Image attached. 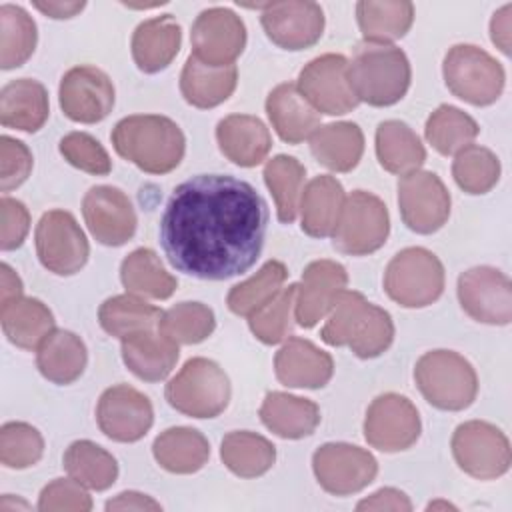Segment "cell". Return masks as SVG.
Segmentation results:
<instances>
[{
  "label": "cell",
  "instance_id": "6da1fadb",
  "mask_svg": "<svg viewBox=\"0 0 512 512\" xmlns=\"http://www.w3.org/2000/svg\"><path fill=\"white\" fill-rule=\"evenodd\" d=\"M266 228V202L250 182L198 174L170 194L160 218V244L178 272L228 280L256 264Z\"/></svg>",
  "mask_w": 512,
  "mask_h": 512
},
{
  "label": "cell",
  "instance_id": "7a4b0ae2",
  "mask_svg": "<svg viewBox=\"0 0 512 512\" xmlns=\"http://www.w3.org/2000/svg\"><path fill=\"white\" fill-rule=\"evenodd\" d=\"M320 330L328 346H348L358 358H376L394 340L392 316L356 290H342Z\"/></svg>",
  "mask_w": 512,
  "mask_h": 512
},
{
  "label": "cell",
  "instance_id": "3957f363",
  "mask_svg": "<svg viewBox=\"0 0 512 512\" xmlns=\"http://www.w3.org/2000/svg\"><path fill=\"white\" fill-rule=\"evenodd\" d=\"M114 150L148 174L174 170L186 150L180 126L160 114H132L122 118L112 134Z\"/></svg>",
  "mask_w": 512,
  "mask_h": 512
},
{
  "label": "cell",
  "instance_id": "277c9868",
  "mask_svg": "<svg viewBox=\"0 0 512 512\" xmlns=\"http://www.w3.org/2000/svg\"><path fill=\"white\" fill-rule=\"evenodd\" d=\"M346 70L356 98L370 106H392L410 88V62L392 44L360 42Z\"/></svg>",
  "mask_w": 512,
  "mask_h": 512
},
{
  "label": "cell",
  "instance_id": "5b68a950",
  "mask_svg": "<svg viewBox=\"0 0 512 512\" xmlns=\"http://www.w3.org/2000/svg\"><path fill=\"white\" fill-rule=\"evenodd\" d=\"M414 380L422 396L438 410H464L478 394L474 366L452 350L422 354L414 366Z\"/></svg>",
  "mask_w": 512,
  "mask_h": 512
},
{
  "label": "cell",
  "instance_id": "8992f818",
  "mask_svg": "<svg viewBox=\"0 0 512 512\" xmlns=\"http://www.w3.org/2000/svg\"><path fill=\"white\" fill-rule=\"evenodd\" d=\"M168 404L192 418H214L230 402V380L226 372L208 358H190L166 384Z\"/></svg>",
  "mask_w": 512,
  "mask_h": 512
},
{
  "label": "cell",
  "instance_id": "52a82bcc",
  "mask_svg": "<svg viewBox=\"0 0 512 512\" xmlns=\"http://www.w3.org/2000/svg\"><path fill=\"white\" fill-rule=\"evenodd\" d=\"M442 74L448 90L472 106L494 104L506 80L502 64L472 44L452 46L444 56Z\"/></svg>",
  "mask_w": 512,
  "mask_h": 512
},
{
  "label": "cell",
  "instance_id": "ba28073f",
  "mask_svg": "<svg viewBox=\"0 0 512 512\" xmlns=\"http://www.w3.org/2000/svg\"><path fill=\"white\" fill-rule=\"evenodd\" d=\"M384 290L404 308L430 306L444 292V266L426 248H404L386 266Z\"/></svg>",
  "mask_w": 512,
  "mask_h": 512
},
{
  "label": "cell",
  "instance_id": "9c48e42d",
  "mask_svg": "<svg viewBox=\"0 0 512 512\" xmlns=\"http://www.w3.org/2000/svg\"><path fill=\"white\" fill-rule=\"evenodd\" d=\"M388 232L390 216L386 204L372 192L354 190L344 200L332 232V244L344 254L366 256L384 246Z\"/></svg>",
  "mask_w": 512,
  "mask_h": 512
},
{
  "label": "cell",
  "instance_id": "30bf717a",
  "mask_svg": "<svg viewBox=\"0 0 512 512\" xmlns=\"http://www.w3.org/2000/svg\"><path fill=\"white\" fill-rule=\"evenodd\" d=\"M452 454L456 464L478 480H494L510 468V442L506 434L490 422L470 420L452 434Z\"/></svg>",
  "mask_w": 512,
  "mask_h": 512
},
{
  "label": "cell",
  "instance_id": "8fae6325",
  "mask_svg": "<svg viewBox=\"0 0 512 512\" xmlns=\"http://www.w3.org/2000/svg\"><path fill=\"white\" fill-rule=\"evenodd\" d=\"M34 238L40 264L58 276H72L88 262L90 246L86 234L66 210L44 212L36 224Z\"/></svg>",
  "mask_w": 512,
  "mask_h": 512
},
{
  "label": "cell",
  "instance_id": "7c38bea8",
  "mask_svg": "<svg viewBox=\"0 0 512 512\" xmlns=\"http://www.w3.org/2000/svg\"><path fill=\"white\" fill-rule=\"evenodd\" d=\"M312 470L326 492L334 496H348L360 492L376 478L378 462L360 446L328 442L314 452Z\"/></svg>",
  "mask_w": 512,
  "mask_h": 512
},
{
  "label": "cell",
  "instance_id": "4fadbf2b",
  "mask_svg": "<svg viewBox=\"0 0 512 512\" xmlns=\"http://www.w3.org/2000/svg\"><path fill=\"white\" fill-rule=\"evenodd\" d=\"M416 406L400 394L386 392L372 400L364 418V438L380 452H400L420 438Z\"/></svg>",
  "mask_w": 512,
  "mask_h": 512
},
{
  "label": "cell",
  "instance_id": "5bb4252c",
  "mask_svg": "<svg viewBox=\"0 0 512 512\" xmlns=\"http://www.w3.org/2000/svg\"><path fill=\"white\" fill-rule=\"evenodd\" d=\"M398 206L412 232L432 234L450 216V194L434 172L414 170L398 180Z\"/></svg>",
  "mask_w": 512,
  "mask_h": 512
},
{
  "label": "cell",
  "instance_id": "9a60e30c",
  "mask_svg": "<svg viewBox=\"0 0 512 512\" xmlns=\"http://www.w3.org/2000/svg\"><path fill=\"white\" fill-rule=\"evenodd\" d=\"M348 60L342 54H322L310 60L300 76L298 90L318 110L342 116L358 106V98L348 82Z\"/></svg>",
  "mask_w": 512,
  "mask_h": 512
},
{
  "label": "cell",
  "instance_id": "2e32d148",
  "mask_svg": "<svg viewBox=\"0 0 512 512\" xmlns=\"http://www.w3.org/2000/svg\"><path fill=\"white\" fill-rule=\"evenodd\" d=\"M462 310L482 324L506 326L512 320L510 278L492 266H474L458 276Z\"/></svg>",
  "mask_w": 512,
  "mask_h": 512
},
{
  "label": "cell",
  "instance_id": "e0dca14e",
  "mask_svg": "<svg viewBox=\"0 0 512 512\" xmlns=\"http://www.w3.org/2000/svg\"><path fill=\"white\" fill-rule=\"evenodd\" d=\"M192 56L210 66H230L246 46V26L230 8L202 10L190 32Z\"/></svg>",
  "mask_w": 512,
  "mask_h": 512
},
{
  "label": "cell",
  "instance_id": "ac0fdd59",
  "mask_svg": "<svg viewBox=\"0 0 512 512\" xmlns=\"http://www.w3.org/2000/svg\"><path fill=\"white\" fill-rule=\"evenodd\" d=\"M60 108L66 118L82 124L104 120L114 106V86L106 72L80 64L70 68L60 80Z\"/></svg>",
  "mask_w": 512,
  "mask_h": 512
},
{
  "label": "cell",
  "instance_id": "d6986e66",
  "mask_svg": "<svg viewBox=\"0 0 512 512\" xmlns=\"http://www.w3.org/2000/svg\"><path fill=\"white\" fill-rule=\"evenodd\" d=\"M96 422L110 440L136 442L150 430L154 410L140 390L116 384L102 392L96 406Z\"/></svg>",
  "mask_w": 512,
  "mask_h": 512
},
{
  "label": "cell",
  "instance_id": "ffe728a7",
  "mask_svg": "<svg viewBox=\"0 0 512 512\" xmlns=\"http://www.w3.org/2000/svg\"><path fill=\"white\" fill-rule=\"evenodd\" d=\"M258 8L266 36L284 50H304L322 38L324 12L316 2H270Z\"/></svg>",
  "mask_w": 512,
  "mask_h": 512
},
{
  "label": "cell",
  "instance_id": "44dd1931",
  "mask_svg": "<svg viewBox=\"0 0 512 512\" xmlns=\"http://www.w3.org/2000/svg\"><path fill=\"white\" fill-rule=\"evenodd\" d=\"M82 214L90 234L104 246H122L136 232L134 206L120 188H90L82 200Z\"/></svg>",
  "mask_w": 512,
  "mask_h": 512
},
{
  "label": "cell",
  "instance_id": "7402d4cb",
  "mask_svg": "<svg viewBox=\"0 0 512 512\" xmlns=\"http://www.w3.org/2000/svg\"><path fill=\"white\" fill-rule=\"evenodd\" d=\"M346 268L334 260H314L306 266L302 282L296 284L294 320L302 328L316 326L332 308L334 300L346 290Z\"/></svg>",
  "mask_w": 512,
  "mask_h": 512
},
{
  "label": "cell",
  "instance_id": "603a6c76",
  "mask_svg": "<svg viewBox=\"0 0 512 512\" xmlns=\"http://www.w3.org/2000/svg\"><path fill=\"white\" fill-rule=\"evenodd\" d=\"M276 378L288 388H322L330 382L334 360L304 338H288L274 358Z\"/></svg>",
  "mask_w": 512,
  "mask_h": 512
},
{
  "label": "cell",
  "instance_id": "cb8c5ba5",
  "mask_svg": "<svg viewBox=\"0 0 512 512\" xmlns=\"http://www.w3.org/2000/svg\"><path fill=\"white\" fill-rule=\"evenodd\" d=\"M266 114L276 134L288 144L304 142L320 126V112L292 82L278 84L268 94Z\"/></svg>",
  "mask_w": 512,
  "mask_h": 512
},
{
  "label": "cell",
  "instance_id": "d4e9b609",
  "mask_svg": "<svg viewBox=\"0 0 512 512\" xmlns=\"http://www.w3.org/2000/svg\"><path fill=\"white\" fill-rule=\"evenodd\" d=\"M216 140L222 154L242 166L252 168L266 160L272 138L266 124L250 114H232L218 122Z\"/></svg>",
  "mask_w": 512,
  "mask_h": 512
},
{
  "label": "cell",
  "instance_id": "484cf974",
  "mask_svg": "<svg viewBox=\"0 0 512 512\" xmlns=\"http://www.w3.org/2000/svg\"><path fill=\"white\" fill-rule=\"evenodd\" d=\"M122 360L140 380L158 382L176 366L178 344L160 328L142 330L122 340Z\"/></svg>",
  "mask_w": 512,
  "mask_h": 512
},
{
  "label": "cell",
  "instance_id": "4316f807",
  "mask_svg": "<svg viewBox=\"0 0 512 512\" xmlns=\"http://www.w3.org/2000/svg\"><path fill=\"white\" fill-rule=\"evenodd\" d=\"M182 28L172 14H162L140 22L132 34V58L146 74L164 70L178 54Z\"/></svg>",
  "mask_w": 512,
  "mask_h": 512
},
{
  "label": "cell",
  "instance_id": "83f0119b",
  "mask_svg": "<svg viewBox=\"0 0 512 512\" xmlns=\"http://www.w3.org/2000/svg\"><path fill=\"white\" fill-rule=\"evenodd\" d=\"M344 188L342 184L328 174L312 178L302 190L298 212L300 226L312 238L332 236L342 206H344Z\"/></svg>",
  "mask_w": 512,
  "mask_h": 512
},
{
  "label": "cell",
  "instance_id": "f1b7e54d",
  "mask_svg": "<svg viewBox=\"0 0 512 512\" xmlns=\"http://www.w3.org/2000/svg\"><path fill=\"white\" fill-rule=\"evenodd\" d=\"M50 114L48 92L44 84L32 78L8 82L0 92V122L6 128L36 132Z\"/></svg>",
  "mask_w": 512,
  "mask_h": 512
},
{
  "label": "cell",
  "instance_id": "f546056e",
  "mask_svg": "<svg viewBox=\"0 0 512 512\" xmlns=\"http://www.w3.org/2000/svg\"><path fill=\"white\" fill-rule=\"evenodd\" d=\"M236 82V64L210 66L190 54L180 74V92L196 108H214L232 96Z\"/></svg>",
  "mask_w": 512,
  "mask_h": 512
},
{
  "label": "cell",
  "instance_id": "4dcf8cb0",
  "mask_svg": "<svg viewBox=\"0 0 512 512\" xmlns=\"http://www.w3.org/2000/svg\"><path fill=\"white\" fill-rule=\"evenodd\" d=\"M262 424L280 438L310 436L320 424V408L308 398L288 392H268L260 406Z\"/></svg>",
  "mask_w": 512,
  "mask_h": 512
},
{
  "label": "cell",
  "instance_id": "1f68e13d",
  "mask_svg": "<svg viewBox=\"0 0 512 512\" xmlns=\"http://www.w3.org/2000/svg\"><path fill=\"white\" fill-rule=\"evenodd\" d=\"M86 344L70 330H52L36 348V366L40 374L54 384H72L86 368Z\"/></svg>",
  "mask_w": 512,
  "mask_h": 512
},
{
  "label": "cell",
  "instance_id": "d6a6232c",
  "mask_svg": "<svg viewBox=\"0 0 512 512\" xmlns=\"http://www.w3.org/2000/svg\"><path fill=\"white\" fill-rule=\"evenodd\" d=\"M312 156L332 172H350L364 152V134L354 122L318 126L310 136Z\"/></svg>",
  "mask_w": 512,
  "mask_h": 512
},
{
  "label": "cell",
  "instance_id": "836d02e7",
  "mask_svg": "<svg viewBox=\"0 0 512 512\" xmlns=\"http://www.w3.org/2000/svg\"><path fill=\"white\" fill-rule=\"evenodd\" d=\"M0 320L6 338L22 350H36L54 330L50 308L42 300L30 296H20L2 304Z\"/></svg>",
  "mask_w": 512,
  "mask_h": 512
},
{
  "label": "cell",
  "instance_id": "e575fe53",
  "mask_svg": "<svg viewBox=\"0 0 512 512\" xmlns=\"http://www.w3.org/2000/svg\"><path fill=\"white\" fill-rule=\"evenodd\" d=\"M152 454L164 470L172 474H192L208 462L210 444L202 432L188 426H174L156 436Z\"/></svg>",
  "mask_w": 512,
  "mask_h": 512
},
{
  "label": "cell",
  "instance_id": "d590c367",
  "mask_svg": "<svg viewBox=\"0 0 512 512\" xmlns=\"http://www.w3.org/2000/svg\"><path fill=\"white\" fill-rule=\"evenodd\" d=\"M376 156L384 170L404 176L420 170L426 160V150L418 134L406 122L384 120L376 128Z\"/></svg>",
  "mask_w": 512,
  "mask_h": 512
},
{
  "label": "cell",
  "instance_id": "8d00e7d4",
  "mask_svg": "<svg viewBox=\"0 0 512 512\" xmlns=\"http://www.w3.org/2000/svg\"><path fill=\"white\" fill-rule=\"evenodd\" d=\"M120 280L130 294L154 300L170 298L178 286V280L150 248H136L122 260Z\"/></svg>",
  "mask_w": 512,
  "mask_h": 512
},
{
  "label": "cell",
  "instance_id": "74e56055",
  "mask_svg": "<svg viewBox=\"0 0 512 512\" xmlns=\"http://www.w3.org/2000/svg\"><path fill=\"white\" fill-rule=\"evenodd\" d=\"M356 18L366 42L390 44L410 30L414 20V4L404 0H362L356 4Z\"/></svg>",
  "mask_w": 512,
  "mask_h": 512
},
{
  "label": "cell",
  "instance_id": "f35d334b",
  "mask_svg": "<svg viewBox=\"0 0 512 512\" xmlns=\"http://www.w3.org/2000/svg\"><path fill=\"white\" fill-rule=\"evenodd\" d=\"M220 458L232 474L240 478H256L272 468L276 448L268 438L256 432L236 430L224 436Z\"/></svg>",
  "mask_w": 512,
  "mask_h": 512
},
{
  "label": "cell",
  "instance_id": "ab89813d",
  "mask_svg": "<svg viewBox=\"0 0 512 512\" xmlns=\"http://www.w3.org/2000/svg\"><path fill=\"white\" fill-rule=\"evenodd\" d=\"M162 312L136 294H118L100 304L98 322L102 330L124 340L130 334L158 328Z\"/></svg>",
  "mask_w": 512,
  "mask_h": 512
},
{
  "label": "cell",
  "instance_id": "60d3db41",
  "mask_svg": "<svg viewBox=\"0 0 512 512\" xmlns=\"http://www.w3.org/2000/svg\"><path fill=\"white\" fill-rule=\"evenodd\" d=\"M64 468L82 486L90 490H106L118 478L116 458L90 440H76L64 452Z\"/></svg>",
  "mask_w": 512,
  "mask_h": 512
},
{
  "label": "cell",
  "instance_id": "b9f144b4",
  "mask_svg": "<svg viewBox=\"0 0 512 512\" xmlns=\"http://www.w3.org/2000/svg\"><path fill=\"white\" fill-rule=\"evenodd\" d=\"M304 178L306 168L294 156L278 154L264 166V182L274 196L278 220L284 224L296 220Z\"/></svg>",
  "mask_w": 512,
  "mask_h": 512
},
{
  "label": "cell",
  "instance_id": "7bdbcfd3",
  "mask_svg": "<svg viewBox=\"0 0 512 512\" xmlns=\"http://www.w3.org/2000/svg\"><path fill=\"white\" fill-rule=\"evenodd\" d=\"M38 32L32 16L20 6H0V68L12 70L22 66L36 48Z\"/></svg>",
  "mask_w": 512,
  "mask_h": 512
},
{
  "label": "cell",
  "instance_id": "ee69618b",
  "mask_svg": "<svg viewBox=\"0 0 512 512\" xmlns=\"http://www.w3.org/2000/svg\"><path fill=\"white\" fill-rule=\"evenodd\" d=\"M424 134L436 152L450 156L472 144L478 136V124L464 110L442 104L428 116Z\"/></svg>",
  "mask_w": 512,
  "mask_h": 512
},
{
  "label": "cell",
  "instance_id": "f6af8a7d",
  "mask_svg": "<svg viewBox=\"0 0 512 512\" xmlns=\"http://www.w3.org/2000/svg\"><path fill=\"white\" fill-rule=\"evenodd\" d=\"M288 278V270L280 260H268L254 276L230 288L226 304L238 316H250L270 302Z\"/></svg>",
  "mask_w": 512,
  "mask_h": 512
},
{
  "label": "cell",
  "instance_id": "bcb514c9",
  "mask_svg": "<svg viewBox=\"0 0 512 512\" xmlns=\"http://www.w3.org/2000/svg\"><path fill=\"white\" fill-rule=\"evenodd\" d=\"M452 176L456 184L468 194H486L500 178L498 156L478 144H470L456 152L452 162Z\"/></svg>",
  "mask_w": 512,
  "mask_h": 512
},
{
  "label": "cell",
  "instance_id": "7dc6e473",
  "mask_svg": "<svg viewBox=\"0 0 512 512\" xmlns=\"http://www.w3.org/2000/svg\"><path fill=\"white\" fill-rule=\"evenodd\" d=\"M158 328L176 344H198L214 332L216 318L202 302H180L162 312Z\"/></svg>",
  "mask_w": 512,
  "mask_h": 512
},
{
  "label": "cell",
  "instance_id": "c3c4849f",
  "mask_svg": "<svg viewBox=\"0 0 512 512\" xmlns=\"http://www.w3.org/2000/svg\"><path fill=\"white\" fill-rule=\"evenodd\" d=\"M296 300V284L282 288L270 302L248 316L252 334L264 344L282 342L292 330V310Z\"/></svg>",
  "mask_w": 512,
  "mask_h": 512
},
{
  "label": "cell",
  "instance_id": "681fc988",
  "mask_svg": "<svg viewBox=\"0 0 512 512\" xmlns=\"http://www.w3.org/2000/svg\"><path fill=\"white\" fill-rule=\"evenodd\" d=\"M44 452L38 428L28 422H6L0 428V462L6 468L22 470L34 466Z\"/></svg>",
  "mask_w": 512,
  "mask_h": 512
},
{
  "label": "cell",
  "instance_id": "f907efd6",
  "mask_svg": "<svg viewBox=\"0 0 512 512\" xmlns=\"http://www.w3.org/2000/svg\"><path fill=\"white\" fill-rule=\"evenodd\" d=\"M60 154L74 168L94 174L106 176L112 170V162L104 146L86 132H70L60 140Z\"/></svg>",
  "mask_w": 512,
  "mask_h": 512
},
{
  "label": "cell",
  "instance_id": "816d5d0a",
  "mask_svg": "<svg viewBox=\"0 0 512 512\" xmlns=\"http://www.w3.org/2000/svg\"><path fill=\"white\" fill-rule=\"evenodd\" d=\"M92 498L86 486L74 478H56L46 484L38 498L40 512H88Z\"/></svg>",
  "mask_w": 512,
  "mask_h": 512
},
{
  "label": "cell",
  "instance_id": "f5cc1de1",
  "mask_svg": "<svg viewBox=\"0 0 512 512\" xmlns=\"http://www.w3.org/2000/svg\"><path fill=\"white\" fill-rule=\"evenodd\" d=\"M32 172V152L16 138H0V190L10 192L18 188Z\"/></svg>",
  "mask_w": 512,
  "mask_h": 512
},
{
  "label": "cell",
  "instance_id": "db71d44e",
  "mask_svg": "<svg viewBox=\"0 0 512 512\" xmlns=\"http://www.w3.org/2000/svg\"><path fill=\"white\" fill-rule=\"evenodd\" d=\"M0 216H2L0 248L4 252L20 248L28 230H30V212H28V208L16 198L2 196Z\"/></svg>",
  "mask_w": 512,
  "mask_h": 512
},
{
  "label": "cell",
  "instance_id": "11a10c76",
  "mask_svg": "<svg viewBox=\"0 0 512 512\" xmlns=\"http://www.w3.org/2000/svg\"><path fill=\"white\" fill-rule=\"evenodd\" d=\"M356 510H396V512H408L412 510L410 498L396 488H380L368 498L360 500L356 504Z\"/></svg>",
  "mask_w": 512,
  "mask_h": 512
},
{
  "label": "cell",
  "instance_id": "9f6ffc18",
  "mask_svg": "<svg viewBox=\"0 0 512 512\" xmlns=\"http://www.w3.org/2000/svg\"><path fill=\"white\" fill-rule=\"evenodd\" d=\"M510 20H512V4L502 6L490 20V38L506 56L510 54Z\"/></svg>",
  "mask_w": 512,
  "mask_h": 512
},
{
  "label": "cell",
  "instance_id": "6f0895ef",
  "mask_svg": "<svg viewBox=\"0 0 512 512\" xmlns=\"http://www.w3.org/2000/svg\"><path fill=\"white\" fill-rule=\"evenodd\" d=\"M160 502H156L154 498L140 494V492H122L116 498L106 502V510H138V512H146V510H160Z\"/></svg>",
  "mask_w": 512,
  "mask_h": 512
},
{
  "label": "cell",
  "instance_id": "680465c9",
  "mask_svg": "<svg viewBox=\"0 0 512 512\" xmlns=\"http://www.w3.org/2000/svg\"><path fill=\"white\" fill-rule=\"evenodd\" d=\"M20 296H22L20 276L8 264H0V304H6Z\"/></svg>",
  "mask_w": 512,
  "mask_h": 512
},
{
  "label": "cell",
  "instance_id": "91938a15",
  "mask_svg": "<svg viewBox=\"0 0 512 512\" xmlns=\"http://www.w3.org/2000/svg\"><path fill=\"white\" fill-rule=\"evenodd\" d=\"M84 2H34V8L40 10L42 14L54 18V20H62V18H72L78 12L84 10Z\"/></svg>",
  "mask_w": 512,
  "mask_h": 512
},
{
  "label": "cell",
  "instance_id": "94428289",
  "mask_svg": "<svg viewBox=\"0 0 512 512\" xmlns=\"http://www.w3.org/2000/svg\"><path fill=\"white\" fill-rule=\"evenodd\" d=\"M14 510H30V504L22 498H14L10 494H4L0 500V512H14Z\"/></svg>",
  "mask_w": 512,
  "mask_h": 512
},
{
  "label": "cell",
  "instance_id": "6125c7cd",
  "mask_svg": "<svg viewBox=\"0 0 512 512\" xmlns=\"http://www.w3.org/2000/svg\"><path fill=\"white\" fill-rule=\"evenodd\" d=\"M428 508L430 510H434V508H452L454 510V506L448 504V502H432V504H428Z\"/></svg>",
  "mask_w": 512,
  "mask_h": 512
}]
</instances>
